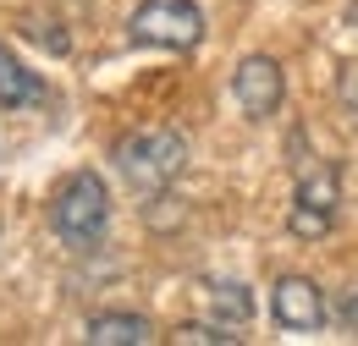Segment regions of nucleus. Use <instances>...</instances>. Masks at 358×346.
<instances>
[{
  "label": "nucleus",
  "instance_id": "nucleus-6",
  "mask_svg": "<svg viewBox=\"0 0 358 346\" xmlns=\"http://www.w3.org/2000/svg\"><path fill=\"white\" fill-rule=\"evenodd\" d=\"M270 313H275L281 330H298V336H309V330H320V324L331 319L325 292L314 286L309 275H281L275 292H270Z\"/></svg>",
  "mask_w": 358,
  "mask_h": 346
},
{
  "label": "nucleus",
  "instance_id": "nucleus-3",
  "mask_svg": "<svg viewBox=\"0 0 358 346\" xmlns=\"http://www.w3.org/2000/svg\"><path fill=\"white\" fill-rule=\"evenodd\" d=\"M133 44H155V50H193L204 39V11L193 0H143L127 17Z\"/></svg>",
  "mask_w": 358,
  "mask_h": 346
},
{
  "label": "nucleus",
  "instance_id": "nucleus-5",
  "mask_svg": "<svg viewBox=\"0 0 358 346\" xmlns=\"http://www.w3.org/2000/svg\"><path fill=\"white\" fill-rule=\"evenodd\" d=\"M336 204H342V181L331 165H320L298 181V198H292V236H303V242H320L331 225H336Z\"/></svg>",
  "mask_w": 358,
  "mask_h": 346
},
{
  "label": "nucleus",
  "instance_id": "nucleus-10",
  "mask_svg": "<svg viewBox=\"0 0 358 346\" xmlns=\"http://www.w3.org/2000/svg\"><path fill=\"white\" fill-rule=\"evenodd\" d=\"M171 341L177 346H237L243 336H231V324H182Z\"/></svg>",
  "mask_w": 358,
  "mask_h": 346
},
{
  "label": "nucleus",
  "instance_id": "nucleus-9",
  "mask_svg": "<svg viewBox=\"0 0 358 346\" xmlns=\"http://www.w3.org/2000/svg\"><path fill=\"white\" fill-rule=\"evenodd\" d=\"M204 297H210V308H215L221 324H231V330L254 324V292H248L243 280H204Z\"/></svg>",
  "mask_w": 358,
  "mask_h": 346
},
{
  "label": "nucleus",
  "instance_id": "nucleus-8",
  "mask_svg": "<svg viewBox=\"0 0 358 346\" xmlns=\"http://www.w3.org/2000/svg\"><path fill=\"white\" fill-rule=\"evenodd\" d=\"M83 341L89 346H143V341H155V330H149L143 313H94Z\"/></svg>",
  "mask_w": 358,
  "mask_h": 346
},
{
  "label": "nucleus",
  "instance_id": "nucleus-1",
  "mask_svg": "<svg viewBox=\"0 0 358 346\" xmlns=\"http://www.w3.org/2000/svg\"><path fill=\"white\" fill-rule=\"evenodd\" d=\"M50 231L72 253H94L105 242V231H110V187L99 181V171H72L55 187V198H50Z\"/></svg>",
  "mask_w": 358,
  "mask_h": 346
},
{
  "label": "nucleus",
  "instance_id": "nucleus-7",
  "mask_svg": "<svg viewBox=\"0 0 358 346\" xmlns=\"http://www.w3.org/2000/svg\"><path fill=\"white\" fill-rule=\"evenodd\" d=\"M45 77L28 72V61H17L6 44H0V105L6 110H28V105H45Z\"/></svg>",
  "mask_w": 358,
  "mask_h": 346
},
{
  "label": "nucleus",
  "instance_id": "nucleus-4",
  "mask_svg": "<svg viewBox=\"0 0 358 346\" xmlns=\"http://www.w3.org/2000/svg\"><path fill=\"white\" fill-rule=\"evenodd\" d=\"M281 93H287V77H281V61L270 55H243L237 72H231V99L248 121H270L281 110Z\"/></svg>",
  "mask_w": 358,
  "mask_h": 346
},
{
  "label": "nucleus",
  "instance_id": "nucleus-2",
  "mask_svg": "<svg viewBox=\"0 0 358 346\" xmlns=\"http://www.w3.org/2000/svg\"><path fill=\"white\" fill-rule=\"evenodd\" d=\"M116 171L122 181L143 193V198H160L182 171H187V137L171 127H143V132H127L122 143H116Z\"/></svg>",
  "mask_w": 358,
  "mask_h": 346
},
{
  "label": "nucleus",
  "instance_id": "nucleus-11",
  "mask_svg": "<svg viewBox=\"0 0 358 346\" xmlns=\"http://www.w3.org/2000/svg\"><path fill=\"white\" fill-rule=\"evenodd\" d=\"M336 313H342V319H348V324L358 330V286L348 292V297H342V308H336Z\"/></svg>",
  "mask_w": 358,
  "mask_h": 346
}]
</instances>
